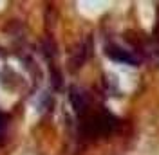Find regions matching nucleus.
<instances>
[{
  "instance_id": "nucleus-1",
  "label": "nucleus",
  "mask_w": 159,
  "mask_h": 155,
  "mask_svg": "<svg viewBox=\"0 0 159 155\" xmlns=\"http://www.w3.org/2000/svg\"><path fill=\"white\" fill-rule=\"evenodd\" d=\"M119 126L118 117H114L107 110H99V112H89L85 117H81V135L87 139H98V137L110 135L112 132H116Z\"/></svg>"
},
{
  "instance_id": "nucleus-2",
  "label": "nucleus",
  "mask_w": 159,
  "mask_h": 155,
  "mask_svg": "<svg viewBox=\"0 0 159 155\" xmlns=\"http://www.w3.org/2000/svg\"><path fill=\"white\" fill-rule=\"evenodd\" d=\"M90 56H92V38L87 36L85 40H81L76 45V49L72 51V54H70V58H69V69L72 72L78 70Z\"/></svg>"
},
{
  "instance_id": "nucleus-3",
  "label": "nucleus",
  "mask_w": 159,
  "mask_h": 155,
  "mask_svg": "<svg viewBox=\"0 0 159 155\" xmlns=\"http://www.w3.org/2000/svg\"><path fill=\"white\" fill-rule=\"evenodd\" d=\"M69 101L74 112L78 114L80 117H85L87 114L90 112V99H89V94L80 87H70L69 90Z\"/></svg>"
},
{
  "instance_id": "nucleus-4",
  "label": "nucleus",
  "mask_w": 159,
  "mask_h": 155,
  "mask_svg": "<svg viewBox=\"0 0 159 155\" xmlns=\"http://www.w3.org/2000/svg\"><path fill=\"white\" fill-rule=\"evenodd\" d=\"M105 52L112 61H119V63L132 65V67H138L141 63V56L136 54V51H125V49L118 47V45H107Z\"/></svg>"
},
{
  "instance_id": "nucleus-5",
  "label": "nucleus",
  "mask_w": 159,
  "mask_h": 155,
  "mask_svg": "<svg viewBox=\"0 0 159 155\" xmlns=\"http://www.w3.org/2000/svg\"><path fill=\"white\" fill-rule=\"evenodd\" d=\"M42 47H43V54H45L47 58H52V56L56 54V45H54V42H52L51 38H45V40H43Z\"/></svg>"
},
{
  "instance_id": "nucleus-6",
  "label": "nucleus",
  "mask_w": 159,
  "mask_h": 155,
  "mask_svg": "<svg viewBox=\"0 0 159 155\" xmlns=\"http://www.w3.org/2000/svg\"><path fill=\"white\" fill-rule=\"evenodd\" d=\"M51 78H52L54 88H61V85H63V81H61V72H60L54 65H51Z\"/></svg>"
},
{
  "instance_id": "nucleus-7",
  "label": "nucleus",
  "mask_w": 159,
  "mask_h": 155,
  "mask_svg": "<svg viewBox=\"0 0 159 155\" xmlns=\"http://www.w3.org/2000/svg\"><path fill=\"white\" fill-rule=\"evenodd\" d=\"M6 128H7V117L0 112V141H2V137L6 134Z\"/></svg>"
},
{
  "instance_id": "nucleus-8",
  "label": "nucleus",
  "mask_w": 159,
  "mask_h": 155,
  "mask_svg": "<svg viewBox=\"0 0 159 155\" xmlns=\"http://www.w3.org/2000/svg\"><path fill=\"white\" fill-rule=\"evenodd\" d=\"M152 38L159 42V6H157V20H156V25H154V36Z\"/></svg>"
}]
</instances>
